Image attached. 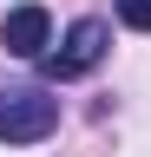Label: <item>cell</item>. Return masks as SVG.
<instances>
[{
	"label": "cell",
	"mask_w": 151,
	"mask_h": 157,
	"mask_svg": "<svg viewBox=\"0 0 151 157\" xmlns=\"http://www.w3.org/2000/svg\"><path fill=\"white\" fill-rule=\"evenodd\" d=\"M59 131V98L40 85H0V144H40Z\"/></svg>",
	"instance_id": "1"
},
{
	"label": "cell",
	"mask_w": 151,
	"mask_h": 157,
	"mask_svg": "<svg viewBox=\"0 0 151 157\" xmlns=\"http://www.w3.org/2000/svg\"><path fill=\"white\" fill-rule=\"evenodd\" d=\"M105 46H112V26H105V20H72V33L46 52V78H53V85L85 78V72L105 59Z\"/></svg>",
	"instance_id": "2"
},
{
	"label": "cell",
	"mask_w": 151,
	"mask_h": 157,
	"mask_svg": "<svg viewBox=\"0 0 151 157\" xmlns=\"http://www.w3.org/2000/svg\"><path fill=\"white\" fill-rule=\"evenodd\" d=\"M0 46H7L13 59H46V46H53V20H46V7H13L7 26H0Z\"/></svg>",
	"instance_id": "3"
},
{
	"label": "cell",
	"mask_w": 151,
	"mask_h": 157,
	"mask_svg": "<svg viewBox=\"0 0 151 157\" xmlns=\"http://www.w3.org/2000/svg\"><path fill=\"white\" fill-rule=\"evenodd\" d=\"M118 20L131 33H151V0H118Z\"/></svg>",
	"instance_id": "4"
}]
</instances>
